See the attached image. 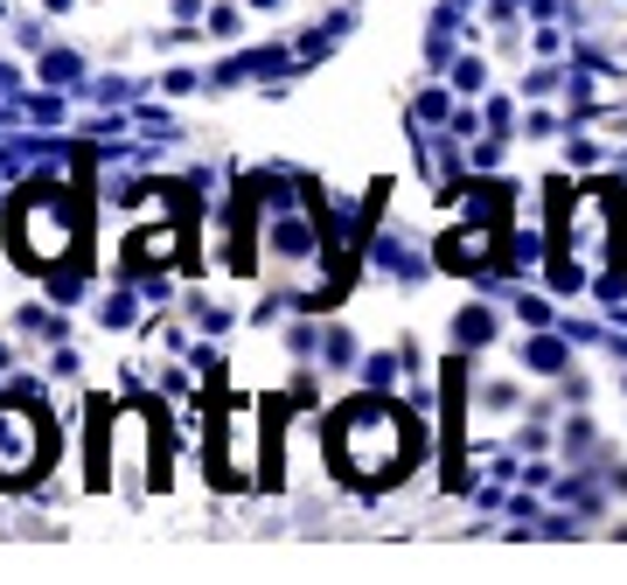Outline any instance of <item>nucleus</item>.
I'll use <instances>...</instances> for the list:
<instances>
[{
	"mask_svg": "<svg viewBox=\"0 0 627 585\" xmlns=\"http://www.w3.org/2000/svg\"><path fill=\"white\" fill-rule=\"evenodd\" d=\"M328 454H335V467H342L349 482H398L405 460H411V425H405L398 405L362 397V405H342V412H335Z\"/></svg>",
	"mask_w": 627,
	"mask_h": 585,
	"instance_id": "f257e3e1",
	"label": "nucleus"
},
{
	"mask_svg": "<svg viewBox=\"0 0 627 585\" xmlns=\"http://www.w3.org/2000/svg\"><path fill=\"white\" fill-rule=\"evenodd\" d=\"M49 454V425L29 405H0V482H29Z\"/></svg>",
	"mask_w": 627,
	"mask_h": 585,
	"instance_id": "f03ea898",
	"label": "nucleus"
},
{
	"mask_svg": "<svg viewBox=\"0 0 627 585\" xmlns=\"http://www.w3.org/2000/svg\"><path fill=\"white\" fill-rule=\"evenodd\" d=\"M21 245H29V258H63L70 251V217L49 224V196H36L21 209Z\"/></svg>",
	"mask_w": 627,
	"mask_h": 585,
	"instance_id": "7ed1b4c3",
	"label": "nucleus"
}]
</instances>
